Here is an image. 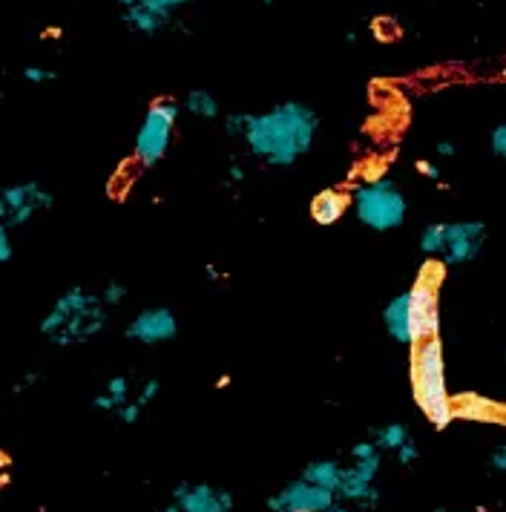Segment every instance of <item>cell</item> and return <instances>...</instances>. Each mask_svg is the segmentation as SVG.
Wrapping results in <instances>:
<instances>
[{
    "instance_id": "obj_1",
    "label": "cell",
    "mask_w": 506,
    "mask_h": 512,
    "mask_svg": "<svg viewBox=\"0 0 506 512\" xmlns=\"http://www.w3.org/2000/svg\"><path fill=\"white\" fill-rule=\"evenodd\" d=\"M230 139L242 141L253 159L271 167H294L311 153L320 116L305 101H279L262 113H228L222 118Z\"/></svg>"
},
{
    "instance_id": "obj_2",
    "label": "cell",
    "mask_w": 506,
    "mask_h": 512,
    "mask_svg": "<svg viewBox=\"0 0 506 512\" xmlns=\"http://www.w3.org/2000/svg\"><path fill=\"white\" fill-rule=\"evenodd\" d=\"M110 308L101 300V291H90L84 285L67 288L38 326V334L55 349H81L104 334L110 323Z\"/></svg>"
},
{
    "instance_id": "obj_3",
    "label": "cell",
    "mask_w": 506,
    "mask_h": 512,
    "mask_svg": "<svg viewBox=\"0 0 506 512\" xmlns=\"http://www.w3.org/2000/svg\"><path fill=\"white\" fill-rule=\"evenodd\" d=\"M409 386H412L414 406L420 415L435 426L437 432L455 423V400L446 380V354L440 337L412 346L409 357Z\"/></svg>"
},
{
    "instance_id": "obj_4",
    "label": "cell",
    "mask_w": 506,
    "mask_h": 512,
    "mask_svg": "<svg viewBox=\"0 0 506 512\" xmlns=\"http://www.w3.org/2000/svg\"><path fill=\"white\" fill-rule=\"evenodd\" d=\"M486 222L481 219H455V222H432L420 233V254L437 259L446 268L469 265L483 254L486 245Z\"/></svg>"
},
{
    "instance_id": "obj_5",
    "label": "cell",
    "mask_w": 506,
    "mask_h": 512,
    "mask_svg": "<svg viewBox=\"0 0 506 512\" xmlns=\"http://www.w3.org/2000/svg\"><path fill=\"white\" fill-rule=\"evenodd\" d=\"M354 216L360 225L374 233H389L400 228L409 216L406 193L391 182L389 176H366L351 190Z\"/></svg>"
},
{
    "instance_id": "obj_6",
    "label": "cell",
    "mask_w": 506,
    "mask_h": 512,
    "mask_svg": "<svg viewBox=\"0 0 506 512\" xmlns=\"http://www.w3.org/2000/svg\"><path fill=\"white\" fill-rule=\"evenodd\" d=\"M184 107L182 101L164 95L156 98L147 113L141 118L136 130V141H133V162L141 170H150L161 164V159L170 153V144L176 136V127H179V118H182Z\"/></svg>"
},
{
    "instance_id": "obj_7",
    "label": "cell",
    "mask_w": 506,
    "mask_h": 512,
    "mask_svg": "<svg viewBox=\"0 0 506 512\" xmlns=\"http://www.w3.org/2000/svg\"><path fill=\"white\" fill-rule=\"evenodd\" d=\"M380 469H383V449L371 438L354 443L348 449L343 487L337 492V498L360 512L377 510L380 507V487H377Z\"/></svg>"
},
{
    "instance_id": "obj_8",
    "label": "cell",
    "mask_w": 506,
    "mask_h": 512,
    "mask_svg": "<svg viewBox=\"0 0 506 512\" xmlns=\"http://www.w3.org/2000/svg\"><path fill=\"white\" fill-rule=\"evenodd\" d=\"M446 265L437 259H426L417 280L409 288V311H412L414 346L440 337V285Z\"/></svg>"
},
{
    "instance_id": "obj_9",
    "label": "cell",
    "mask_w": 506,
    "mask_h": 512,
    "mask_svg": "<svg viewBox=\"0 0 506 512\" xmlns=\"http://www.w3.org/2000/svg\"><path fill=\"white\" fill-rule=\"evenodd\" d=\"M55 196L41 182H15L0 190V225L23 231L52 208Z\"/></svg>"
},
{
    "instance_id": "obj_10",
    "label": "cell",
    "mask_w": 506,
    "mask_h": 512,
    "mask_svg": "<svg viewBox=\"0 0 506 512\" xmlns=\"http://www.w3.org/2000/svg\"><path fill=\"white\" fill-rule=\"evenodd\" d=\"M233 492L207 481H179L159 512H233Z\"/></svg>"
},
{
    "instance_id": "obj_11",
    "label": "cell",
    "mask_w": 506,
    "mask_h": 512,
    "mask_svg": "<svg viewBox=\"0 0 506 512\" xmlns=\"http://www.w3.org/2000/svg\"><path fill=\"white\" fill-rule=\"evenodd\" d=\"M340 498L305 478H294L268 495L271 512H328Z\"/></svg>"
},
{
    "instance_id": "obj_12",
    "label": "cell",
    "mask_w": 506,
    "mask_h": 512,
    "mask_svg": "<svg viewBox=\"0 0 506 512\" xmlns=\"http://www.w3.org/2000/svg\"><path fill=\"white\" fill-rule=\"evenodd\" d=\"M176 334H179V320L167 305L141 308L124 328V337L138 346H161V343L176 340Z\"/></svg>"
},
{
    "instance_id": "obj_13",
    "label": "cell",
    "mask_w": 506,
    "mask_h": 512,
    "mask_svg": "<svg viewBox=\"0 0 506 512\" xmlns=\"http://www.w3.org/2000/svg\"><path fill=\"white\" fill-rule=\"evenodd\" d=\"M455 418L466 423L506 426V403L481 392H455Z\"/></svg>"
},
{
    "instance_id": "obj_14",
    "label": "cell",
    "mask_w": 506,
    "mask_h": 512,
    "mask_svg": "<svg viewBox=\"0 0 506 512\" xmlns=\"http://www.w3.org/2000/svg\"><path fill=\"white\" fill-rule=\"evenodd\" d=\"M311 219L314 225L320 228H331L343 219L348 210H354V199H351V190L343 187H325L320 190L314 199H311Z\"/></svg>"
},
{
    "instance_id": "obj_15",
    "label": "cell",
    "mask_w": 506,
    "mask_h": 512,
    "mask_svg": "<svg viewBox=\"0 0 506 512\" xmlns=\"http://www.w3.org/2000/svg\"><path fill=\"white\" fill-rule=\"evenodd\" d=\"M383 328L391 337V343L397 346H414L412 331V311H409V291L391 297L389 303L383 305Z\"/></svg>"
},
{
    "instance_id": "obj_16",
    "label": "cell",
    "mask_w": 506,
    "mask_h": 512,
    "mask_svg": "<svg viewBox=\"0 0 506 512\" xmlns=\"http://www.w3.org/2000/svg\"><path fill=\"white\" fill-rule=\"evenodd\" d=\"M121 21L130 32L136 35H144V38H156L161 32H167L173 26V15L170 12H161V9H153L147 3H136L130 9L121 12Z\"/></svg>"
},
{
    "instance_id": "obj_17",
    "label": "cell",
    "mask_w": 506,
    "mask_h": 512,
    "mask_svg": "<svg viewBox=\"0 0 506 512\" xmlns=\"http://www.w3.org/2000/svg\"><path fill=\"white\" fill-rule=\"evenodd\" d=\"M299 478H305V481H311V484H317V487L337 495L340 487H343L345 464L340 458H314V461L305 464V469L299 472Z\"/></svg>"
},
{
    "instance_id": "obj_18",
    "label": "cell",
    "mask_w": 506,
    "mask_h": 512,
    "mask_svg": "<svg viewBox=\"0 0 506 512\" xmlns=\"http://www.w3.org/2000/svg\"><path fill=\"white\" fill-rule=\"evenodd\" d=\"M133 389L136 386H133V377L130 374H115V377H110L104 383V389L92 397V406L101 409V412H107V415H115L121 406H127L133 400Z\"/></svg>"
},
{
    "instance_id": "obj_19",
    "label": "cell",
    "mask_w": 506,
    "mask_h": 512,
    "mask_svg": "<svg viewBox=\"0 0 506 512\" xmlns=\"http://www.w3.org/2000/svg\"><path fill=\"white\" fill-rule=\"evenodd\" d=\"M371 441L383 449V455H397L414 438L403 420H391V423H383V426H374L371 429Z\"/></svg>"
},
{
    "instance_id": "obj_20",
    "label": "cell",
    "mask_w": 506,
    "mask_h": 512,
    "mask_svg": "<svg viewBox=\"0 0 506 512\" xmlns=\"http://www.w3.org/2000/svg\"><path fill=\"white\" fill-rule=\"evenodd\" d=\"M182 107L187 116L199 118V121H216V118L222 116L219 98L210 93V90H202V87H196V90H187V93H184Z\"/></svg>"
},
{
    "instance_id": "obj_21",
    "label": "cell",
    "mask_w": 506,
    "mask_h": 512,
    "mask_svg": "<svg viewBox=\"0 0 506 512\" xmlns=\"http://www.w3.org/2000/svg\"><path fill=\"white\" fill-rule=\"evenodd\" d=\"M127 297H130V288H127L121 280H110L104 288H101V300H104L107 308H118V305H124Z\"/></svg>"
},
{
    "instance_id": "obj_22",
    "label": "cell",
    "mask_w": 506,
    "mask_h": 512,
    "mask_svg": "<svg viewBox=\"0 0 506 512\" xmlns=\"http://www.w3.org/2000/svg\"><path fill=\"white\" fill-rule=\"evenodd\" d=\"M161 392V380L159 377H144L141 383H138V392H136V400L147 409L156 397H159Z\"/></svg>"
},
{
    "instance_id": "obj_23",
    "label": "cell",
    "mask_w": 506,
    "mask_h": 512,
    "mask_svg": "<svg viewBox=\"0 0 506 512\" xmlns=\"http://www.w3.org/2000/svg\"><path fill=\"white\" fill-rule=\"evenodd\" d=\"M141 415H144V406H141L136 397H133L127 406H121V409L115 412L113 418L118 420V423H124V426H133V423H138V420H141Z\"/></svg>"
},
{
    "instance_id": "obj_24",
    "label": "cell",
    "mask_w": 506,
    "mask_h": 512,
    "mask_svg": "<svg viewBox=\"0 0 506 512\" xmlns=\"http://www.w3.org/2000/svg\"><path fill=\"white\" fill-rule=\"evenodd\" d=\"M489 147H492V153H495L501 162H506V121L492 127V133H489Z\"/></svg>"
},
{
    "instance_id": "obj_25",
    "label": "cell",
    "mask_w": 506,
    "mask_h": 512,
    "mask_svg": "<svg viewBox=\"0 0 506 512\" xmlns=\"http://www.w3.org/2000/svg\"><path fill=\"white\" fill-rule=\"evenodd\" d=\"M23 81H26V84H32V87L52 84V81H55V72L46 70V67H35V64H32V67H26V70H23Z\"/></svg>"
},
{
    "instance_id": "obj_26",
    "label": "cell",
    "mask_w": 506,
    "mask_h": 512,
    "mask_svg": "<svg viewBox=\"0 0 506 512\" xmlns=\"http://www.w3.org/2000/svg\"><path fill=\"white\" fill-rule=\"evenodd\" d=\"M15 256V242H12V228L0 225V262H12Z\"/></svg>"
},
{
    "instance_id": "obj_27",
    "label": "cell",
    "mask_w": 506,
    "mask_h": 512,
    "mask_svg": "<svg viewBox=\"0 0 506 512\" xmlns=\"http://www.w3.org/2000/svg\"><path fill=\"white\" fill-rule=\"evenodd\" d=\"M417 458H420V449H417V443L414 441L406 443V446H403V449L394 455V461H397L400 466H414V461H417Z\"/></svg>"
},
{
    "instance_id": "obj_28",
    "label": "cell",
    "mask_w": 506,
    "mask_h": 512,
    "mask_svg": "<svg viewBox=\"0 0 506 512\" xmlns=\"http://www.w3.org/2000/svg\"><path fill=\"white\" fill-rule=\"evenodd\" d=\"M141 3H147V6H153V9H161V12H176V9H182V6H190V3H196V0H141Z\"/></svg>"
},
{
    "instance_id": "obj_29",
    "label": "cell",
    "mask_w": 506,
    "mask_h": 512,
    "mask_svg": "<svg viewBox=\"0 0 506 512\" xmlns=\"http://www.w3.org/2000/svg\"><path fill=\"white\" fill-rule=\"evenodd\" d=\"M489 466H492L495 472L506 475V441H501L495 449H492V455H489Z\"/></svg>"
},
{
    "instance_id": "obj_30",
    "label": "cell",
    "mask_w": 506,
    "mask_h": 512,
    "mask_svg": "<svg viewBox=\"0 0 506 512\" xmlns=\"http://www.w3.org/2000/svg\"><path fill=\"white\" fill-rule=\"evenodd\" d=\"M417 173L423 176V179H429V182H440V167H437V162H432V159H420L417 162Z\"/></svg>"
},
{
    "instance_id": "obj_31",
    "label": "cell",
    "mask_w": 506,
    "mask_h": 512,
    "mask_svg": "<svg viewBox=\"0 0 506 512\" xmlns=\"http://www.w3.org/2000/svg\"><path fill=\"white\" fill-rule=\"evenodd\" d=\"M435 156L437 159H455L458 156V144L449 139H440L435 144Z\"/></svg>"
},
{
    "instance_id": "obj_32",
    "label": "cell",
    "mask_w": 506,
    "mask_h": 512,
    "mask_svg": "<svg viewBox=\"0 0 506 512\" xmlns=\"http://www.w3.org/2000/svg\"><path fill=\"white\" fill-rule=\"evenodd\" d=\"M35 380H38V372H29V374H26V377H23L21 383L15 386V392H23V389H26V386H32Z\"/></svg>"
},
{
    "instance_id": "obj_33",
    "label": "cell",
    "mask_w": 506,
    "mask_h": 512,
    "mask_svg": "<svg viewBox=\"0 0 506 512\" xmlns=\"http://www.w3.org/2000/svg\"><path fill=\"white\" fill-rule=\"evenodd\" d=\"M230 179L233 182H245V170L239 164H230Z\"/></svg>"
},
{
    "instance_id": "obj_34",
    "label": "cell",
    "mask_w": 506,
    "mask_h": 512,
    "mask_svg": "<svg viewBox=\"0 0 506 512\" xmlns=\"http://www.w3.org/2000/svg\"><path fill=\"white\" fill-rule=\"evenodd\" d=\"M328 512H360V510H357V507H351V504H345V501H337V504H334Z\"/></svg>"
},
{
    "instance_id": "obj_35",
    "label": "cell",
    "mask_w": 506,
    "mask_h": 512,
    "mask_svg": "<svg viewBox=\"0 0 506 512\" xmlns=\"http://www.w3.org/2000/svg\"><path fill=\"white\" fill-rule=\"evenodd\" d=\"M115 3H118V6H121V12H124V9L136 6V3H141V0H115Z\"/></svg>"
},
{
    "instance_id": "obj_36",
    "label": "cell",
    "mask_w": 506,
    "mask_h": 512,
    "mask_svg": "<svg viewBox=\"0 0 506 512\" xmlns=\"http://www.w3.org/2000/svg\"><path fill=\"white\" fill-rule=\"evenodd\" d=\"M262 3H276V0H262Z\"/></svg>"
},
{
    "instance_id": "obj_37",
    "label": "cell",
    "mask_w": 506,
    "mask_h": 512,
    "mask_svg": "<svg viewBox=\"0 0 506 512\" xmlns=\"http://www.w3.org/2000/svg\"><path fill=\"white\" fill-rule=\"evenodd\" d=\"M504 360H506V349H504Z\"/></svg>"
},
{
    "instance_id": "obj_38",
    "label": "cell",
    "mask_w": 506,
    "mask_h": 512,
    "mask_svg": "<svg viewBox=\"0 0 506 512\" xmlns=\"http://www.w3.org/2000/svg\"><path fill=\"white\" fill-rule=\"evenodd\" d=\"M440 512H449V510H440Z\"/></svg>"
},
{
    "instance_id": "obj_39",
    "label": "cell",
    "mask_w": 506,
    "mask_h": 512,
    "mask_svg": "<svg viewBox=\"0 0 506 512\" xmlns=\"http://www.w3.org/2000/svg\"><path fill=\"white\" fill-rule=\"evenodd\" d=\"M504 87H506V81H504Z\"/></svg>"
}]
</instances>
